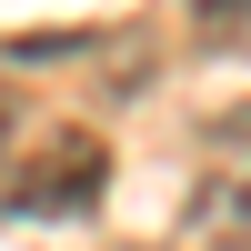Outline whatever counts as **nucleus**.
Returning a JSON list of instances; mask_svg holds the SVG:
<instances>
[{
    "mask_svg": "<svg viewBox=\"0 0 251 251\" xmlns=\"http://www.w3.org/2000/svg\"><path fill=\"white\" fill-rule=\"evenodd\" d=\"M100 181H111V151L91 131H60L30 171H10V211H91Z\"/></svg>",
    "mask_w": 251,
    "mask_h": 251,
    "instance_id": "1",
    "label": "nucleus"
}]
</instances>
